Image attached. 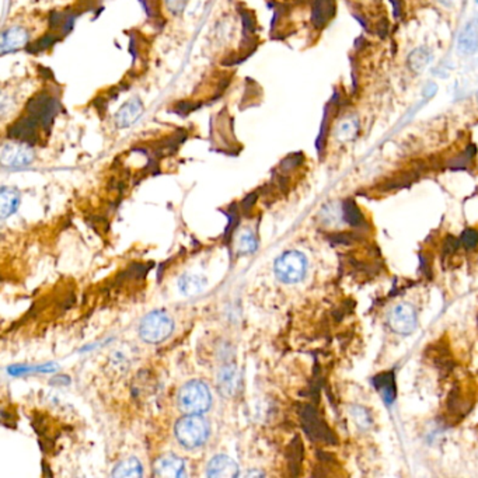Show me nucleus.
<instances>
[{"mask_svg":"<svg viewBox=\"0 0 478 478\" xmlns=\"http://www.w3.org/2000/svg\"><path fill=\"white\" fill-rule=\"evenodd\" d=\"M179 408L184 414L202 415L212 405V394L206 383L191 381L181 386L177 395Z\"/></svg>","mask_w":478,"mask_h":478,"instance_id":"f257e3e1","label":"nucleus"},{"mask_svg":"<svg viewBox=\"0 0 478 478\" xmlns=\"http://www.w3.org/2000/svg\"><path fill=\"white\" fill-rule=\"evenodd\" d=\"M211 427L202 415L186 414L174 427V435L179 443L188 450L203 446L209 437Z\"/></svg>","mask_w":478,"mask_h":478,"instance_id":"f03ea898","label":"nucleus"},{"mask_svg":"<svg viewBox=\"0 0 478 478\" xmlns=\"http://www.w3.org/2000/svg\"><path fill=\"white\" fill-rule=\"evenodd\" d=\"M174 330L173 317L164 310L147 313L139 324V335L147 344H160L167 339Z\"/></svg>","mask_w":478,"mask_h":478,"instance_id":"7ed1b4c3","label":"nucleus"},{"mask_svg":"<svg viewBox=\"0 0 478 478\" xmlns=\"http://www.w3.org/2000/svg\"><path fill=\"white\" fill-rule=\"evenodd\" d=\"M274 271L284 284H297L307 272V258L300 251H287L277 258Z\"/></svg>","mask_w":478,"mask_h":478,"instance_id":"20e7f679","label":"nucleus"},{"mask_svg":"<svg viewBox=\"0 0 478 478\" xmlns=\"http://www.w3.org/2000/svg\"><path fill=\"white\" fill-rule=\"evenodd\" d=\"M36 157L34 150L27 142H7L3 144L1 153H0V160L4 167L9 169H21L27 167L33 163Z\"/></svg>","mask_w":478,"mask_h":478,"instance_id":"39448f33","label":"nucleus"},{"mask_svg":"<svg viewBox=\"0 0 478 478\" xmlns=\"http://www.w3.org/2000/svg\"><path fill=\"white\" fill-rule=\"evenodd\" d=\"M418 324L415 309L408 303L397 304L388 316V326L397 334H411Z\"/></svg>","mask_w":478,"mask_h":478,"instance_id":"423d86ee","label":"nucleus"},{"mask_svg":"<svg viewBox=\"0 0 478 478\" xmlns=\"http://www.w3.org/2000/svg\"><path fill=\"white\" fill-rule=\"evenodd\" d=\"M153 474L156 477L180 478L186 476L184 460L176 455H164L154 462Z\"/></svg>","mask_w":478,"mask_h":478,"instance_id":"0eeeda50","label":"nucleus"},{"mask_svg":"<svg viewBox=\"0 0 478 478\" xmlns=\"http://www.w3.org/2000/svg\"><path fill=\"white\" fill-rule=\"evenodd\" d=\"M144 110V102L139 97L131 98L115 114V125L121 129L135 125L141 120Z\"/></svg>","mask_w":478,"mask_h":478,"instance_id":"6e6552de","label":"nucleus"},{"mask_svg":"<svg viewBox=\"0 0 478 478\" xmlns=\"http://www.w3.org/2000/svg\"><path fill=\"white\" fill-rule=\"evenodd\" d=\"M206 476L211 478H235L239 476V464L229 456L219 455L213 457L206 469Z\"/></svg>","mask_w":478,"mask_h":478,"instance_id":"1a4fd4ad","label":"nucleus"},{"mask_svg":"<svg viewBox=\"0 0 478 478\" xmlns=\"http://www.w3.org/2000/svg\"><path fill=\"white\" fill-rule=\"evenodd\" d=\"M30 36L28 31L23 27H10L1 36V55L16 52L18 49L24 48L28 44Z\"/></svg>","mask_w":478,"mask_h":478,"instance_id":"9d476101","label":"nucleus"},{"mask_svg":"<svg viewBox=\"0 0 478 478\" xmlns=\"http://www.w3.org/2000/svg\"><path fill=\"white\" fill-rule=\"evenodd\" d=\"M219 387L225 395H235L240 387V376L238 369L232 365L225 366L219 373Z\"/></svg>","mask_w":478,"mask_h":478,"instance_id":"9b49d317","label":"nucleus"},{"mask_svg":"<svg viewBox=\"0 0 478 478\" xmlns=\"http://www.w3.org/2000/svg\"><path fill=\"white\" fill-rule=\"evenodd\" d=\"M20 205V192L11 187H3L0 190V216L6 219L11 216Z\"/></svg>","mask_w":478,"mask_h":478,"instance_id":"f8f14e48","label":"nucleus"},{"mask_svg":"<svg viewBox=\"0 0 478 478\" xmlns=\"http://www.w3.org/2000/svg\"><path fill=\"white\" fill-rule=\"evenodd\" d=\"M359 121L356 117H345L342 118L336 125H335L334 135L335 138L341 142H348L356 138L359 132Z\"/></svg>","mask_w":478,"mask_h":478,"instance_id":"ddd939ff","label":"nucleus"},{"mask_svg":"<svg viewBox=\"0 0 478 478\" xmlns=\"http://www.w3.org/2000/svg\"><path fill=\"white\" fill-rule=\"evenodd\" d=\"M477 46L478 26L476 23H469L459 37V51L463 55H470L477 49Z\"/></svg>","mask_w":478,"mask_h":478,"instance_id":"4468645a","label":"nucleus"},{"mask_svg":"<svg viewBox=\"0 0 478 478\" xmlns=\"http://www.w3.org/2000/svg\"><path fill=\"white\" fill-rule=\"evenodd\" d=\"M375 387L378 388V391L381 393L383 400L387 404L394 403L395 395H397V390H395V382H394V376L390 372H384L381 373L375 378Z\"/></svg>","mask_w":478,"mask_h":478,"instance_id":"2eb2a0df","label":"nucleus"},{"mask_svg":"<svg viewBox=\"0 0 478 478\" xmlns=\"http://www.w3.org/2000/svg\"><path fill=\"white\" fill-rule=\"evenodd\" d=\"M142 476H144L142 464L137 457H128V459L120 462L112 472V477L117 478H138L142 477Z\"/></svg>","mask_w":478,"mask_h":478,"instance_id":"dca6fc26","label":"nucleus"},{"mask_svg":"<svg viewBox=\"0 0 478 478\" xmlns=\"http://www.w3.org/2000/svg\"><path fill=\"white\" fill-rule=\"evenodd\" d=\"M206 287V280L201 275H183L179 281V287L180 290L187 294V296H195L199 294Z\"/></svg>","mask_w":478,"mask_h":478,"instance_id":"f3484780","label":"nucleus"},{"mask_svg":"<svg viewBox=\"0 0 478 478\" xmlns=\"http://www.w3.org/2000/svg\"><path fill=\"white\" fill-rule=\"evenodd\" d=\"M344 216L354 226H358V225H361L363 222V216L359 212V209L355 206L354 202H346L344 205Z\"/></svg>","mask_w":478,"mask_h":478,"instance_id":"a211bd4d","label":"nucleus"},{"mask_svg":"<svg viewBox=\"0 0 478 478\" xmlns=\"http://www.w3.org/2000/svg\"><path fill=\"white\" fill-rule=\"evenodd\" d=\"M352 415H354L356 424H358L361 428L365 430V428L371 427L372 420H371V415L366 413L365 408H362V407H354V408H352Z\"/></svg>","mask_w":478,"mask_h":478,"instance_id":"6ab92c4d","label":"nucleus"},{"mask_svg":"<svg viewBox=\"0 0 478 478\" xmlns=\"http://www.w3.org/2000/svg\"><path fill=\"white\" fill-rule=\"evenodd\" d=\"M257 248V240L253 233L247 232L240 238V251L243 253H254Z\"/></svg>","mask_w":478,"mask_h":478,"instance_id":"aec40b11","label":"nucleus"},{"mask_svg":"<svg viewBox=\"0 0 478 478\" xmlns=\"http://www.w3.org/2000/svg\"><path fill=\"white\" fill-rule=\"evenodd\" d=\"M164 4H166V9L174 14V16H179L183 13V10L186 9V6L188 4V0H164Z\"/></svg>","mask_w":478,"mask_h":478,"instance_id":"412c9836","label":"nucleus"},{"mask_svg":"<svg viewBox=\"0 0 478 478\" xmlns=\"http://www.w3.org/2000/svg\"><path fill=\"white\" fill-rule=\"evenodd\" d=\"M477 243L478 233L476 230H467V232H464V235H463V244L467 248H473L474 245H477Z\"/></svg>","mask_w":478,"mask_h":478,"instance_id":"4be33fe9","label":"nucleus"},{"mask_svg":"<svg viewBox=\"0 0 478 478\" xmlns=\"http://www.w3.org/2000/svg\"><path fill=\"white\" fill-rule=\"evenodd\" d=\"M476 3H477V4H478V0H476Z\"/></svg>","mask_w":478,"mask_h":478,"instance_id":"5701e85b","label":"nucleus"}]
</instances>
